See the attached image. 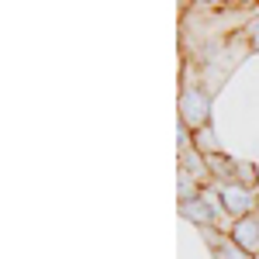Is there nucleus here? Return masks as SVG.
<instances>
[{"label": "nucleus", "instance_id": "f257e3e1", "mask_svg": "<svg viewBox=\"0 0 259 259\" xmlns=\"http://www.w3.org/2000/svg\"><path fill=\"white\" fill-rule=\"evenodd\" d=\"M180 124L190 132H200L211 124V90L194 83V76H187L180 90Z\"/></svg>", "mask_w": 259, "mask_h": 259}, {"label": "nucleus", "instance_id": "6e6552de", "mask_svg": "<svg viewBox=\"0 0 259 259\" xmlns=\"http://www.w3.org/2000/svg\"><path fill=\"white\" fill-rule=\"evenodd\" d=\"M256 190H259V187H256Z\"/></svg>", "mask_w": 259, "mask_h": 259}, {"label": "nucleus", "instance_id": "423d86ee", "mask_svg": "<svg viewBox=\"0 0 259 259\" xmlns=\"http://www.w3.org/2000/svg\"><path fill=\"white\" fill-rule=\"evenodd\" d=\"M194 149H197L200 156H218L221 145H218V135H214V128L207 124V128H200L194 132Z\"/></svg>", "mask_w": 259, "mask_h": 259}, {"label": "nucleus", "instance_id": "f03ea898", "mask_svg": "<svg viewBox=\"0 0 259 259\" xmlns=\"http://www.w3.org/2000/svg\"><path fill=\"white\" fill-rule=\"evenodd\" d=\"M221 194V204H225V214L232 221H242L249 214H256L259 207V190H249V187H239V183H214Z\"/></svg>", "mask_w": 259, "mask_h": 259}, {"label": "nucleus", "instance_id": "39448f33", "mask_svg": "<svg viewBox=\"0 0 259 259\" xmlns=\"http://www.w3.org/2000/svg\"><path fill=\"white\" fill-rule=\"evenodd\" d=\"M232 239H235V245H242L249 256H259V211L232 225Z\"/></svg>", "mask_w": 259, "mask_h": 259}, {"label": "nucleus", "instance_id": "0eeeda50", "mask_svg": "<svg viewBox=\"0 0 259 259\" xmlns=\"http://www.w3.org/2000/svg\"><path fill=\"white\" fill-rule=\"evenodd\" d=\"M245 38H249V49L259 52V14H252V21L245 24Z\"/></svg>", "mask_w": 259, "mask_h": 259}, {"label": "nucleus", "instance_id": "7ed1b4c3", "mask_svg": "<svg viewBox=\"0 0 259 259\" xmlns=\"http://www.w3.org/2000/svg\"><path fill=\"white\" fill-rule=\"evenodd\" d=\"M200 235H204V245L211 249V259H256V256H249L242 245H235V239L228 232H221L218 225L200 228Z\"/></svg>", "mask_w": 259, "mask_h": 259}, {"label": "nucleus", "instance_id": "20e7f679", "mask_svg": "<svg viewBox=\"0 0 259 259\" xmlns=\"http://www.w3.org/2000/svg\"><path fill=\"white\" fill-rule=\"evenodd\" d=\"M180 214L190 221V225H197V228H211V225H218V221H221V214L200 197V194H197V197H190V200H180Z\"/></svg>", "mask_w": 259, "mask_h": 259}]
</instances>
